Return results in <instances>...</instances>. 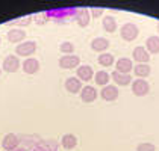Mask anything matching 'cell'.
<instances>
[{"instance_id": "obj_1", "label": "cell", "mask_w": 159, "mask_h": 151, "mask_svg": "<svg viewBox=\"0 0 159 151\" xmlns=\"http://www.w3.org/2000/svg\"><path fill=\"white\" fill-rule=\"evenodd\" d=\"M120 35L124 41H127V42H130V41H134L138 38L139 35V29H138V26L134 24V23H126V24L121 26V29H120Z\"/></svg>"}, {"instance_id": "obj_2", "label": "cell", "mask_w": 159, "mask_h": 151, "mask_svg": "<svg viewBox=\"0 0 159 151\" xmlns=\"http://www.w3.org/2000/svg\"><path fill=\"white\" fill-rule=\"evenodd\" d=\"M58 65L62 70H73V68L80 67V58L76 54H64L62 58H59Z\"/></svg>"}, {"instance_id": "obj_3", "label": "cell", "mask_w": 159, "mask_h": 151, "mask_svg": "<svg viewBox=\"0 0 159 151\" xmlns=\"http://www.w3.org/2000/svg\"><path fill=\"white\" fill-rule=\"evenodd\" d=\"M37 51V42L35 41H25L18 45H15V54L17 56H32Z\"/></svg>"}, {"instance_id": "obj_4", "label": "cell", "mask_w": 159, "mask_h": 151, "mask_svg": "<svg viewBox=\"0 0 159 151\" xmlns=\"http://www.w3.org/2000/svg\"><path fill=\"white\" fill-rule=\"evenodd\" d=\"M150 91V85L146 79H135L132 82V92L136 97H144Z\"/></svg>"}, {"instance_id": "obj_5", "label": "cell", "mask_w": 159, "mask_h": 151, "mask_svg": "<svg viewBox=\"0 0 159 151\" xmlns=\"http://www.w3.org/2000/svg\"><path fill=\"white\" fill-rule=\"evenodd\" d=\"M2 68L6 71V73H15L18 68H20V59L14 54H9L3 59V63H2Z\"/></svg>"}, {"instance_id": "obj_6", "label": "cell", "mask_w": 159, "mask_h": 151, "mask_svg": "<svg viewBox=\"0 0 159 151\" xmlns=\"http://www.w3.org/2000/svg\"><path fill=\"white\" fill-rule=\"evenodd\" d=\"M18 144H20V139L14 133H8L2 140V147L5 151H15L18 148Z\"/></svg>"}, {"instance_id": "obj_7", "label": "cell", "mask_w": 159, "mask_h": 151, "mask_svg": "<svg viewBox=\"0 0 159 151\" xmlns=\"http://www.w3.org/2000/svg\"><path fill=\"white\" fill-rule=\"evenodd\" d=\"M100 97L105 101H115L118 98V88L115 85H108L103 86L100 91Z\"/></svg>"}, {"instance_id": "obj_8", "label": "cell", "mask_w": 159, "mask_h": 151, "mask_svg": "<svg viewBox=\"0 0 159 151\" xmlns=\"http://www.w3.org/2000/svg\"><path fill=\"white\" fill-rule=\"evenodd\" d=\"M74 20L77 21V24L80 26V27H86V26L89 24V20H91V12H89V9H86V8H79V9L76 11Z\"/></svg>"}, {"instance_id": "obj_9", "label": "cell", "mask_w": 159, "mask_h": 151, "mask_svg": "<svg viewBox=\"0 0 159 151\" xmlns=\"http://www.w3.org/2000/svg\"><path fill=\"white\" fill-rule=\"evenodd\" d=\"M76 11L74 8H65V9H53V11H49L47 15L50 18H55V20H59V18H70V17H74L76 15Z\"/></svg>"}, {"instance_id": "obj_10", "label": "cell", "mask_w": 159, "mask_h": 151, "mask_svg": "<svg viewBox=\"0 0 159 151\" xmlns=\"http://www.w3.org/2000/svg\"><path fill=\"white\" fill-rule=\"evenodd\" d=\"M115 71L123 74H130V71H134V63L129 58H120L115 62Z\"/></svg>"}, {"instance_id": "obj_11", "label": "cell", "mask_w": 159, "mask_h": 151, "mask_svg": "<svg viewBox=\"0 0 159 151\" xmlns=\"http://www.w3.org/2000/svg\"><path fill=\"white\" fill-rule=\"evenodd\" d=\"M97 95H98L97 89L94 88V86H89V85L84 86L82 91H80V98H82L84 103H93V101H96Z\"/></svg>"}, {"instance_id": "obj_12", "label": "cell", "mask_w": 159, "mask_h": 151, "mask_svg": "<svg viewBox=\"0 0 159 151\" xmlns=\"http://www.w3.org/2000/svg\"><path fill=\"white\" fill-rule=\"evenodd\" d=\"M132 58L138 63H148L150 61V53L147 51L146 47H135L134 51H132Z\"/></svg>"}, {"instance_id": "obj_13", "label": "cell", "mask_w": 159, "mask_h": 151, "mask_svg": "<svg viewBox=\"0 0 159 151\" xmlns=\"http://www.w3.org/2000/svg\"><path fill=\"white\" fill-rule=\"evenodd\" d=\"M76 73H77V79L82 80V82H89V80L96 76L91 65H80V67H77Z\"/></svg>"}, {"instance_id": "obj_14", "label": "cell", "mask_w": 159, "mask_h": 151, "mask_svg": "<svg viewBox=\"0 0 159 151\" xmlns=\"http://www.w3.org/2000/svg\"><path fill=\"white\" fill-rule=\"evenodd\" d=\"M6 37H8V41L12 42V44H21V42H25L26 33L23 29H15V27H14L11 30H8Z\"/></svg>"}, {"instance_id": "obj_15", "label": "cell", "mask_w": 159, "mask_h": 151, "mask_svg": "<svg viewBox=\"0 0 159 151\" xmlns=\"http://www.w3.org/2000/svg\"><path fill=\"white\" fill-rule=\"evenodd\" d=\"M82 80H79L77 77H68L65 80V89L70 94H79L82 91Z\"/></svg>"}, {"instance_id": "obj_16", "label": "cell", "mask_w": 159, "mask_h": 151, "mask_svg": "<svg viewBox=\"0 0 159 151\" xmlns=\"http://www.w3.org/2000/svg\"><path fill=\"white\" fill-rule=\"evenodd\" d=\"M111 45L109 39L103 37H98V38H94L91 41V49L94 51H98V53H105V50H108V47Z\"/></svg>"}, {"instance_id": "obj_17", "label": "cell", "mask_w": 159, "mask_h": 151, "mask_svg": "<svg viewBox=\"0 0 159 151\" xmlns=\"http://www.w3.org/2000/svg\"><path fill=\"white\" fill-rule=\"evenodd\" d=\"M111 79L117 83V86H127L129 83L132 85V76L130 74H123V73H118V71H114L111 74Z\"/></svg>"}, {"instance_id": "obj_18", "label": "cell", "mask_w": 159, "mask_h": 151, "mask_svg": "<svg viewBox=\"0 0 159 151\" xmlns=\"http://www.w3.org/2000/svg\"><path fill=\"white\" fill-rule=\"evenodd\" d=\"M21 67H23V71L26 74H35L39 71V62L35 58H27Z\"/></svg>"}, {"instance_id": "obj_19", "label": "cell", "mask_w": 159, "mask_h": 151, "mask_svg": "<svg viewBox=\"0 0 159 151\" xmlns=\"http://www.w3.org/2000/svg\"><path fill=\"white\" fill-rule=\"evenodd\" d=\"M146 49L150 54H158L159 53V37L158 35H153V37H148L146 39Z\"/></svg>"}, {"instance_id": "obj_20", "label": "cell", "mask_w": 159, "mask_h": 151, "mask_svg": "<svg viewBox=\"0 0 159 151\" xmlns=\"http://www.w3.org/2000/svg\"><path fill=\"white\" fill-rule=\"evenodd\" d=\"M134 73L138 79H146L147 76H150L152 68H150L148 63H136L134 67Z\"/></svg>"}, {"instance_id": "obj_21", "label": "cell", "mask_w": 159, "mask_h": 151, "mask_svg": "<svg viewBox=\"0 0 159 151\" xmlns=\"http://www.w3.org/2000/svg\"><path fill=\"white\" fill-rule=\"evenodd\" d=\"M61 144L65 150H73V148H76V145H77V138L74 135H71V133H67V135L62 136Z\"/></svg>"}, {"instance_id": "obj_22", "label": "cell", "mask_w": 159, "mask_h": 151, "mask_svg": "<svg viewBox=\"0 0 159 151\" xmlns=\"http://www.w3.org/2000/svg\"><path fill=\"white\" fill-rule=\"evenodd\" d=\"M94 79H96V83H97L98 86H108V85H109V80H111V76L108 71L100 70V71L96 73Z\"/></svg>"}, {"instance_id": "obj_23", "label": "cell", "mask_w": 159, "mask_h": 151, "mask_svg": "<svg viewBox=\"0 0 159 151\" xmlns=\"http://www.w3.org/2000/svg\"><path fill=\"white\" fill-rule=\"evenodd\" d=\"M102 24H103V29H105L106 32H109V33L117 30V21H115V18H114L112 15H105Z\"/></svg>"}, {"instance_id": "obj_24", "label": "cell", "mask_w": 159, "mask_h": 151, "mask_svg": "<svg viewBox=\"0 0 159 151\" xmlns=\"http://www.w3.org/2000/svg\"><path fill=\"white\" fill-rule=\"evenodd\" d=\"M97 62L102 67H111V65H114V62H115V58L111 53H102L97 58Z\"/></svg>"}, {"instance_id": "obj_25", "label": "cell", "mask_w": 159, "mask_h": 151, "mask_svg": "<svg viewBox=\"0 0 159 151\" xmlns=\"http://www.w3.org/2000/svg\"><path fill=\"white\" fill-rule=\"evenodd\" d=\"M32 23V17L30 15H26V17H20V18H15L8 21V24H14V26H29Z\"/></svg>"}, {"instance_id": "obj_26", "label": "cell", "mask_w": 159, "mask_h": 151, "mask_svg": "<svg viewBox=\"0 0 159 151\" xmlns=\"http://www.w3.org/2000/svg\"><path fill=\"white\" fill-rule=\"evenodd\" d=\"M59 50H61L64 54H71L74 51V44L70 42V41H64L61 45H59Z\"/></svg>"}, {"instance_id": "obj_27", "label": "cell", "mask_w": 159, "mask_h": 151, "mask_svg": "<svg viewBox=\"0 0 159 151\" xmlns=\"http://www.w3.org/2000/svg\"><path fill=\"white\" fill-rule=\"evenodd\" d=\"M155 150H156V147L152 142H141L136 147V151H155Z\"/></svg>"}, {"instance_id": "obj_28", "label": "cell", "mask_w": 159, "mask_h": 151, "mask_svg": "<svg viewBox=\"0 0 159 151\" xmlns=\"http://www.w3.org/2000/svg\"><path fill=\"white\" fill-rule=\"evenodd\" d=\"M89 12H91V17L98 18V17L103 14V8H91V9H89Z\"/></svg>"}, {"instance_id": "obj_29", "label": "cell", "mask_w": 159, "mask_h": 151, "mask_svg": "<svg viewBox=\"0 0 159 151\" xmlns=\"http://www.w3.org/2000/svg\"><path fill=\"white\" fill-rule=\"evenodd\" d=\"M47 18H49L47 12H46V14H41V15H38V17H37V24H44Z\"/></svg>"}, {"instance_id": "obj_30", "label": "cell", "mask_w": 159, "mask_h": 151, "mask_svg": "<svg viewBox=\"0 0 159 151\" xmlns=\"http://www.w3.org/2000/svg\"><path fill=\"white\" fill-rule=\"evenodd\" d=\"M15 151H26V150H25V148H17Z\"/></svg>"}, {"instance_id": "obj_31", "label": "cell", "mask_w": 159, "mask_h": 151, "mask_svg": "<svg viewBox=\"0 0 159 151\" xmlns=\"http://www.w3.org/2000/svg\"><path fill=\"white\" fill-rule=\"evenodd\" d=\"M156 29H158V33H159V23H158V27H156Z\"/></svg>"}, {"instance_id": "obj_32", "label": "cell", "mask_w": 159, "mask_h": 151, "mask_svg": "<svg viewBox=\"0 0 159 151\" xmlns=\"http://www.w3.org/2000/svg\"><path fill=\"white\" fill-rule=\"evenodd\" d=\"M0 74H2V68H0Z\"/></svg>"}, {"instance_id": "obj_33", "label": "cell", "mask_w": 159, "mask_h": 151, "mask_svg": "<svg viewBox=\"0 0 159 151\" xmlns=\"http://www.w3.org/2000/svg\"><path fill=\"white\" fill-rule=\"evenodd\" d=\"M0 42H2V38H0Z\"/></svg>"}]
</instances>
